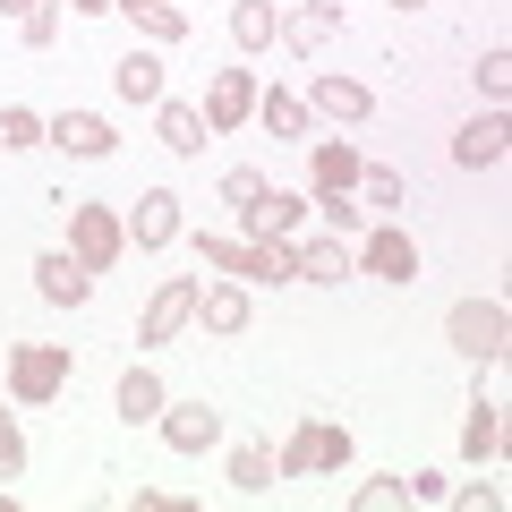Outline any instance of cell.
Listing matches in <instances>:
<instances>
[{"label": "cell", "instance_id": "6da1fadb", "mask_svg": "<svg viewBox=\"0 0 512 512\" xmlns=\"http://www.w3.org/2000/svg\"><path fill=\"white\" fill-rule=\"evenodd\" d=\"M444 342H453L470 367H495V359L512 350V316H504V299H453V316H444Z\"/></svg>", "mask_w": 512, "mask_h": 512}, {"label": "cell", "instance_id": "7a4b0ae2", "mask_svg": "<svg viewBox=\"0 0 512 512\" xmlns=\"http://www.w3.org/2000/svg\"><path fill=\"white\" fill-rule=\"evenodd\" d=\"M333 470H350V427H333V419H308L274 453V478H333Z\"/></svg>", "mask_w": 512, "mask_h": 512}, {"label": "cell", "instance_id": "3957f363", "mask_svg": "<svg viewBox=\"0 0 512 512\" xmlns=\"http://www.w3.org/2000/svg\"><path fill=\"white\" fill-rule=\"evenodd\" d=\"M69 342H18L9 350V393H18L26 410H43V402H60V384H69Z\"/></svg>", "mask_w": 512, "mask_h": 512}, {"label": "cell", "instance_id": "277c9868", "mask_svg": "<svg viewBox=\"0 0 512 512\" xmlns=\"http://www.w3.org/2000/svg\"><path fill=\"white\" fill-rule=\"evenodd\" d=\"M120 248H128V222L111 214V205H69V256L77 265H120Z\"/></svg>", "mask_w": 512, "mask_h": 512}, {"label": "cell", "instance_id": "5b68a950", "mask_svg": "<svg viewBox=\"0 0 512 512\" xmlns=\"http://www.w3.org/2000/svg\"><path fill=\"white\" fill-rule=\"evenodd\" d=\"M197 325V282L188 274H171V282H154V299H146V316H137V342H180V333Z\"/></svg>", "mask_w": 512, "mask_h": 512}, {"label": "cell", "instance_id": "8992f818", "mask_svg": "<svg viewBox=\"0 0 512 512\" xmlns=\"http://www.w3.org/2000/svg\"><path fill=\"white\" fill-rule=\"evenodd\" d=\"M359 274H376V282H419V239H410L402 222H376V231L359 239Z\"/></svg>", "mask_w": 512, "mask_h": 512}, {"label": "cell", "instance_id": "52a82bcc", "mask_svg": "<svg viewBox=\"0 0 512 512\" xmlns=\"http://www.w3.org/2000/svg\"><path fill=\"white\" fill-rule=\"evenodd\" d=\"M282 43H291L299 60L333 52V43H342V0H291V9H282Z\"/></svg>", "mask_w": 512, "mask_h": 512}, {"label": "cell", "instance_id": "ba28073f", "mask_svg": "<svg viewBox=\"0 0 512 512\" xmlns=\"http://www.w3.org/2000/svg\"><path fill=\"white\" fill-rule=\"evenodd\" d=\"M239 120H256V69H214V86H205V128L231 137Z\"/></svg>", "mask_w": 512, "mask_h": 512}, {"label": "cell", "instance_id": "9c48e42d", "mask_svg": "<svg viewBox=\"0 0 512 512\" xmlns=\"http://www.w3.org/2000/svg\"><path fill=\"white\" fill-rule=\"evenodd\" d=\"M359 154H350V137H308V180L316 197H359Z\"/></svg>", "mask_w": 512, "mask_h": 512}, {"label": "cell", "instance_id": "30bf717a", "mask_svg": "<svg viewBox=\"0 0 512 512\" xmlns=\"http://www.w3.org/2000/svg\"><path fill=\"white\" fill-rule=\"evenodd\" d=\"M299 103H308L316 120H342V128H359L367 111H376V94H367L359 77H342V69H325V77H316L308 94H299Z\"/></svg>", "mask_w": 512, "mask_h": 512}, {"label": "cell", "instance_id": "8fae6325", "mask_svg": "<svg viewBox=\"0 0 512 512\" xmlns=\"http://www.w3.org/2000/svg\"><path fill=\"white\" fill-rule=\"evenodd\" d=\"M43 146L77 154V163H103L120 137H111V120H94V111H60V120H43Z\"/></svg>", "mask_w": 512, "mask_h": 512}, {"label": "cell", "instance_id": "7c38bea8", "mask_svg": "<svg viewBox=\"0 0 512 512\" xmlns=\"http://www.w3.org/2000/svg\"><path fill=\"white\" fill-rule=\"evenodd\" d=\"M35 291L52 299V308H86L94 299V265H77L69 248H52V256H35Z\"/></svg>", "mask_w": 512, "mask_h": 512}, {"label": "cell", "instance_id": "4fadbf2b", "mask_svg": "<svg viewBox=\"0 0 512 512\" xmlns=\"http://www.w3.org/2000/svg\"><path fill=\"white\" fill-rule=\"evenodd\" d=\"M163 444L171 453H205V444H222V410H205V402H163Z\"/></svg>", "mask_w": 512, "mask_h": 512}, {"label": "cell", "instance_id": "5bb4252c", "mask_svg": "<svg viewBox=\"0 0 512 512\" xmlns=\"http://www.w3.org/2000/svg\"><path fill=\"white\" fill-rule=\"evenodd\" d=\"M291 265H299V282H325V291H333V282H350V274H359V248H350L342 231H333V239H299V248H291Z\"/></svg>", "mask_w": 512, "mask_h": 512}, {"label": "cell", "instance_id": "9a60e30c", "mask_svg": "<svg viewBox=\"0 0 512 512\" xmlns=\"http://www.w3.org/2000/svg\"><path fill=\"white\" fill-rule=\"evenodd\" d=\"M128 222V239H137V248H171V239H180V197H171V188H146V197H137V214H120Z\"/></svg>", "mask_w": 512, "mask_h": 512}, {"label": "cell", "instance_id": "2e32d148", "mask_svg": "<svg viewBox=\"0 0 512 512\" xmlns=\"http://www.w3.org/2000/svg\"><path fill=\"white\" fill-rule=\"evenodd\" d=\"M248 282H197V325L205 333H222V342H231V333H248Z\"/></svg>", "mask_w": 512, "mask_h": 512}, {"label": "cell", "instance_id": "e0dca14e", "mask_svg": "<svg viewBox=\"0 0 512 512\" xmlns=\"http://www.w3.org/2000/svg\"><path fill=\"white\" fill-rule=\"evenodd\" d=\"M256 120L274 128V137H291V146H308V137H316V111L299 103L291 86H256Z\"/></svg>", "mask_w": 512, "mask_h": 512}, {"label": "cell", "instance_id": "ac0fdd59", "mask_svg": "<svg viewBox=\"0 0 512 512\" xmlns=\"http://www.w3.org/2000/svg\"><path fill=\"white\" fill-rule=\"evenodd\" d=\"M504 146H512L504 111H487V120H470V128L453 137V163H461V171H495V163H504Z\"/></svg>", "mask_w": 512, "mask_h": 512}, {"label": "cell", "instance_id": "d6986e66", "mask_svg": "<svg viewBox=\"0 0 512 512\" xmlns=\"http://www.w3.org/2000/svg\"><path fill=\"white\" fill-rule=\"evenodd\" d=\"M154 128H163V146L180 154V163H197L205 137H214V128H205V111H197V103H171V94L154 103Z\"/></svg>", "mask_w": 512, "mask_h": 512}, {"label": "cell", "instance_id": "ffe728a7", "mask_svg": "<svg viewBox=\"0 0 512 512\" xmlns=\"http://www.w3.org/2000/svg\"><path fill=\"white\" fill-rule=\"evenodd\" d=\"M299 214H308V197H291V188H265V197H256L239 222H248V239H291Z\"/></svg>", "mask_w": 512, "mask_h": 512}, {"label": "cell", "instance_id": "44dd1931", "mask_svg": "<svg viewBox=\"0 0 512 512\" xmlns=\"http://www.w3.org/2000/svg\"><path fill=\"white\" fill-rule=\"evenodd\" d=\"M111 402H120V419H128V427H154V419H163V402H171V393H163V376H154V367H128Z\"/></svg>", "mask_w": 512, "mask_h": 512}, {"label": "cell", "instance_id": "7402d4cb", "mask_svg": "<svg viewBox=\"0 0 512 512\" xmlns=\"http://www.w3.org/2000/svg\"><path fill=\"white\" fill-rule=\"evenodd\" d=\"M231 43L239 52H274L282 43V9L274 0H231Z\"/></svg>", "mask_w": 512, "mask_h": 512}, {"label": "cell", "instance_id": "603a6c76", "mask_svg": "<svg viewBox=\"0 0 512 512\" xmlns=\"http://www.w3.org/2000/svg\"><path fill=\"white\" fill-rule=\"evenodd\" d=\"M111 86H120V103L154 111V103H163V52H128L120 69H111Z\"/></svg>", "mask_w": 512, "mask_h": 512}, {"label": "cell", "instance_id": "cb8c5ba5", "mask_svg": "<svg viewBox=\"0 0 512 512\" xmlns=\"http://www.w3.org/2000/svg\"><path fill=\"white\" fill-rule=\"evenodd\" d=\"M495 453H504V410H495V402H470V419H461V461L478 470V461H495Z\"/></svg>", "mask_w": 512, "mask_h": 512}, {"label": "cell", "instance_id": "d4e9b609", "mask_svg": "<svg viewBox=\"0 0 512 512\" xmlns=\"http://www.w3.org/2000/svg\"><path fill=\"white\" fill-rule=\"evenodd\" d=\"M120 9L137 18V35H146V43H180L188 35V9H180V0H120Z\"/></svg>", "mask_w": 512, "mask_h": 512}, {"label": "cell", "instance_id": "484cf974", "mask_svg": "<svg viewBox=\"0 0 512 512\" xmlns=\"http://www.w3.org/2000/svg\"><path fill=\"white\" fill-rule=\"evenodd\" d=\"M197 265L231 274V282H256V239H197Z\"/></svg>", "mask_w": 512, "mask_h": 512}, {"label": "cell", "instance_id": "4316f807", "mask_svg": "<svg viewBox=\"0 0 512 512\" xmlns=\"http://www.w3.org/2000/svg\"><path fill=\"white\" fill-rule=\"evenodd\" d=\"M231 487L239 495H265V487H274V444H239V453H231Z\"/></svg>", "mask_w": 512, "mask_h": 512}, {"label": "cell", "instance_id": "83f0119b", "mask_svg": "<svg viewBox=\"0 0 512 512\" xmlns=\"http://www.w3.org/2000/svg\"><path fill=\"white\" fill-rule=\"evenodd\" d=\"M359 197L376 205L384 222H393V214H402V197H410V188H402V171H384V163H376V171H359Z\"/></svg>", "mask_w": 512, "mask_h": 512}, {"label": "cell", "instance_id": "f1b7e54d", "mask_svg": "<svg viewBox=\"0 0 512 512\" xmlns=\"http://www.w3.org/2000/svg\"><path fill=\"white\" fill-rule=\"evenodd\" d=\"M0 146H9V154H26V146H43V111H26V103H9V111H0Z\"/></svg>", "mask_w": 512, "mask_h": 512}, {"label": "cell", "instance_id": "f546056e", "mask_svg": "<svg viewBox=\"0 0 512 512\" xmlns=\"http://www.w3.org/2000/svg\"><path fill=\"white\" fill-rule=\"evenodd\" d=\"M265 188H274V180H265V171H248V163H239V171H222V205H231V214H248V205L265 197Z\"/></svg>", "mask_w": 512, "mask_h": 512}, {"label": "cell", "instance_id": "4dcf8cb0", "mask_svg": "<svg viewBox=\"0 0 512 512\" xmlns=\"http://www.w3.org/2000/svg\"><path fill=\"white\" fill-rule=\"evenodd\" d=\"M478 94H487V103H504V94H512V52H504V43L478 60Z\"/></svg>", "mask_w": 512, "mask_h": 512}, {"label": "cell", "instance_id": "1f68e13d", "mask_svg": "<svg viewBox=\"0 0 512 512\" xmlns=\"http://www.w3.org/2000/svg\"><path fill=\"white\" fill-rule=\"evenodd\" d=\"M350 504H359V512H393V504H410V487H402V478H367Z\"/></svg>", "mask_w": 512, "mask_h": 512}, {"label": "cell", "instance_id": "d6a6232c", "mask_svg": "<svg viewBox=\"0 0 512 512\" xmlns=\"http://www.w3.org/2000/svg\"><path fill=\"white\" fill-rule=\"evenodd\" d=\"M444 504H461V512H495V504H504V487H495V478H470V487H444Z\"/></svg>", "mask_w": 512, "mask_h": 512}, {"label": "cell", "instance_id": "836d02e7", "mask_svg": "<svg viewBox=\"0 0 512 512\" xmlns=\"http://www.w3.org/2000/svg\"><path fill=\"white\" fill-rule=\"evenodd\" d=\"M0 478H26V436L0 419Z\"/></svg>", "mask_w": 512, "mask_h": 512}, {"label": "cell", "instance_id": "e575fe53", "mask_svg": "<svg viewBox=\"0 0 512 512\" xmlns=\"http://www.w3.org/2000/svg\"><path fill=\"white\" fill-rule=\"evenodd\" d=\"M402 487H410V504H444V487H453V478H444V470H410Z\"/></svg>", "mask_w": 512, "mask_h": 512}, {"label": "cell", "instance_id": "d590c367", "mask_svg": "<svg viewBox=\"0 0 512 512\" xmlns=\"http://www.w3.org/2000/svg\"><path fill=\"white\" fill-rule=\"evenodd\" d=\"M18 35H26V52H43V43H52V35H60V9H35V18H26V26H18Z\"/></svg>", "mask_w": 512, "mask_h": 512}, {"label": "cell", "instance_id": "8d00e7d4", "mask_svg": "<svg viewBox=\"0 0 512 512\" xmlns=\"http://www.w3.org/2000/svg\"><path fill=\"white\" fill-rule=\"evenodd\" d=\"M316 205H325V222H333V231H342V239L359 231V205H350V197H316Z\"/></svg>", "mask_w": 512, "mask_h": 512}, {"label": "cell", "instance_id": "74e56055", "mask_svg": "<svg viewBox=\"0 0 512 512\" xmlns=\"http://www.w3.org/2000/svg\"><path fill=\"white\" fill-rule=\"evenodd\" d=\"M35 9H60V0H0V18H18V26L35 18Z\"/></svg>", "mask_w": 512, "mask_h": 512}, {"label": "cell", "instance_id": "f35d334b", "mask_svg": "<svg viewBox=\"0 0 512 512\" xmlns=\"http://www.w3.org/2000/svg\"><path fill=\"white\" fill-rule=\"evenodd\" d=\"M77 18H111V9H120V0H69Z\"/></svg>", "mask_w": 512, "mask_h": 512}, {"label": "cell", "instance_id": "ab89813d", "mask_svg": "<svg viewBox=\"0 0 512 512\" xmlns=\"http://www.w3.org/2000/svg\"><path fill=\"white\" fill-rule=\"evenodd\" d=\"M393 9H402V18H410V9H427V0H393Z\"/></svg>", "mask_w": 512, "mask_h": 512}, {"label": "cell", "instance_id": "60d3db41", "mask_svg": "<svg viewBox=\"0 0 512 512\" xmlns=\"http://www.w3.org/2000/svg\"><path fill=\"white\" fill-rule=\"evenodd\" d=\"M0 419H9V410H0Z\"/></svg>", "mask_w": 512, "mask_h": 512}]
</instances>
